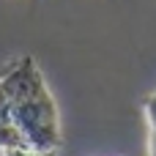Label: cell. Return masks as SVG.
Wrapping results in <instances>:
<instances>
[{
    "label": "cell",
    "mask_w": 156,
    "mask_h": 156,
    "mask_svg": "<svg viewBox=\"0 0 156 156\" xmlns=\"http://www.w3.org/2000/svg\"><path fill=\"white\" fill-rule=\"evenodd\" d=\"M63 143L55 96L30 55L0 77V148L58 151Z\"/></svg>",
    "instance_id": "cell-1"
},
{
    "label": "cell",
    "mask_w": 156,
    "mask_h": 156,
    "mask_svg": "<svg viewBox=\"0 0 156 156\" xmlns=\"http://www.w3.org/2000/svg\"><path fill=\"white\" fill-rule=\"evenodd\" d=\"M5 156H58V151H30V148H5Z\"/></svg>",
    "instance_id": "cell-2"
},
{
    "label": "cell",
    "mask_w": 156,
    "mask_h": 156,
    "mask_svg": "<svg viewBox=\"0 0 156 156\" xmlns=\"http://www.w3.org/2000/svg\"><path fill=\"white\" fill-rule=\"evenodd\" d=\"M143 110H145V121H148V126L156 129V93H151V96L145 99Z\"/></svg>",
    "instance_id": "cell-3"
},
{
    "label": "cell",
    "mask_w": 156,
    "mask_h": 156,
    "mask_svg": "<svg viewBox=\"0 0 156 156\" xmlns=\"http://www.w3.org/2000/svg\"><path fill=\"white\" fill-rule=\"evenodd\" d=\"M148 156H156V129H151V137H148Z\"/></svg>",
    "instance_id": "cell-4"
},
{
    "label": "cell",
    "mask_w": 156,
    "mask_h": 156,
    "mask_svg": "<svg viewBox=\"0 0 156 156\" xmlns=\"http://www.w3.org/2000/svg\"><path fill=\"white\" fill-rule=\"evenodd\" d=\"M11 66H14V60H8V63H3V66H0V77H3V74H5V71H8Z\"/></svg>",
    "instance_id": "cell-5"
}]
</instances>
